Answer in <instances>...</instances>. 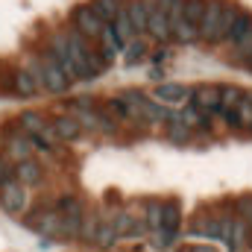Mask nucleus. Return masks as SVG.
Here are the masks:
<instances>
[{"instance_id": "nucleus-23", "label": "nucleus", "mask_w": 252, "mask_h": 252, "mask_svg": "<svg viewBox=\"0 0 252 252\" xmlns=\"http://www.w3.org/2000/svg\"><path fill=\"white\" fill-rule=\"evenodd\" d=\"M118 241H121V238H118V232L112 229V223H100L97 232H94V241H91V244H97V247H103V250H112Z\"/></svg>"}, {"instance_id": "nucleus-4", "label": "nucleus", "mask_w": 252, "mask_h": 252, "mask_svg": "<svg viewBox=\"0 0 252 252\" xmlns=\"http://www.w3.org/2000/svg\"><path fill=\"white\" fill-rule=\"evenodd\" d=\"M70 118L82 126V132H106V135H118V124H115L103 109H73Z\"/></svg>"}, {"instance_id": "nucleus-11", "label": "nucleus", "mask_w": 252, "mask_h": 252, "mask_svg": "<svg viewBox=\"0 0 252 252\" xmlns=\"http://www.w3.org/2000/svg\"><path fill=\"white\" fill-rule=\"evenodd\" d=\"M144 3H147V32L153 38H158V41H170L173 35H170V27H167L164 12L156 6V0H144Z\"/></svg>"}, {"instance_id": "nucleus-20", "label": "nucleus", "mask_w": 252, "mask_h": 252, "mask_svg": "<svg viewBox=\"0 0 252 252\" xmlns=\"http://www.w3.org/2000/svg\"><path fill=\"white\" fill-rule=\"evenodd\" d=\"M115 124H132L135 118H132V112H129V106H126L121 97H112V100H106V109H103Z\"/></svg>"}, {"instance_id": "nucleus-25", "label": "nucleus", "mask_w": 252, "mask_h": 252, "mask_svg": "<svg viewBox=\"0 0 252 252\" xmlns=\"http://www.w3.org/2000/svg\"><path fill=\"white\" fill-rule=\"evenodd\" d=\"M91 9H94L106 24H112L115 15H118V9H121V0H91Z\"/></svg>"}, {"instance_id": "nucleus-22", "label": "nucleus", "mask_w": 252, "mask_h": 252, "mask_svg": "<svg viewBox=\"0 0 252 252\" xmlns=\"http://www.w3.org/2000/svg\"><path fill=\"white\" fill-rule=\"evenodd\" d=\"M202 9H205V0H182V18H185V24H190L196 30L199 27V18H202Z\"/></svg>"}, {"instance_id": "nucleus-32", "label": "nucleus", "mask_w": 252, "mask_h": 252, "mask_svg": "<svg viewBox=\"0 0 252 252\" xmlns=\"http://www.w3.org/2000/svg\"><path fill=\"white\" fill-rule=\"evenodd\" d=\"M179 252H217L214 247H182Z\"/></svg>"}, {"instance_id": "nucleus-33", "label": "nucleus", "mask_w": 252, "mask_h": 252, "mask_svg": "<svg viewBox=\"0 0 252 252\" xmlns=\"http://www.w3.org/2000/svg\"><path fill=\"white\" fill-rule=\"evenodd\" d=\"M247 62H250V64H252V56H250V59H247Z\"/></svg>"}, {"instance_id": "nucleus-31", "label": "nucleus", "mask_w": 252, "mask_h": 252, "mask_svg": "<svg viewBox=\"0 0 252 252\" xmlns=\"http://www.w3.org/2000/svg\"><path fill=\"white\" fill-rule=\"evenodd\" d=\"M9 179H12V164H9V158H0V185Z\"/></svg>"}, {"instance_id": "nucleus-26", "label": "nucleus", "mask_w": 252, "mask_h": 252, "mask_svg": "<svg viewBox=\"0 0 252 252\" xmlns=\"http://www.w3.org/2000/svg\"><path fill=\"white\" fill-rule=\"evenodd\" d=\"M56 211H59V214H82L85 208H82V199H79V196L64 193V196L56 199Z\"/></svg>"}, {"instance_id": "nucleus-15", "label": "nucleus", "mask_w": 252, "mask_h": 252, "mask_svg": "<svg viewBox=\"0 0 252 252\" xmlns=\"http://www.w3.org/2000/svg\"><path fill=\"white\" fill-rule=\"evenodd\" d=\"M53 132H56L59 141H79V138H82V126L76 124L70 115L56 118V121H53Z\"/></svg>"}, {"instance_id": "nucleus-8", "label": "nucleus", "mask_w": 252, "mask_h": 252, "mask_svg": "<svg viewBox=\"0 0 252 252\" xmlns=\"http://www.w3.org/2000/svg\"><path fill=\"white\" fill-rule=\"evenodd\" d=\"M12 179L21 182L24 188H38L41 179H44V170H41V161L32 156V158H24V161H15L12 164Z\"/></svg>"}, {"instance_id": "nucleus-10", "label": "nucleus", "mask_w": 252, "mask_h": 252, "mask_svg": "<svg viewBox=\"0 0 252 252\" xmlns=\"http://www.w3.org/2000/svg\"><path fill=\"white\" fill-rule=\"evenodd\" d=\"M223 6H226L223 0H205L202 18H199V27H196L199 38H205V41L214 38V30H217V21H220V15H223Z\"/></svg>"}, {"instance_id": "nucleus-7", "label": "nucleus", "mask_w": 252, "mask_h": 252, "mask_svg": "<svg viewBox=\"0 0 252 252\" xmlns=\"http://www.w3.org/2000/svg\"><path fill=\"white\" fill-rule=\"evenodd\" d=\"M27 226L44 238H62V214L56 208H38L32 217H27Z\"/></svg>"}, {"instance_id": "nucleus-6", "label": "nucleus", "mask_w": 252, "mask_h": 252, "mask_svg": "<svg viewBox=\"0 0 252 252\" xmlns=\"http://www.w3.org/2000/svg\"><path fill=\"white\" fill-rule=\"evenodd\" d=\"M0 205H3L6 214H24L27 205H30V190L24 188L21 182L9 179V182L0 185Z\"/></svg>"}, {"instance_id": "nucleus-29", "label": "nucleus", "mask_w": 252, "mask_h": 252, "mask_svg": "<svg viewBox=\"0 0 252 252\" xmlns=\"http://www.w3.org/2000/svg\"><path fill=\"white\" fill-rule=\"evenodd\" d=\"M167 135H170V138H176V141H188L190 129H185V126L176 124V121H170V124H167Z\"/></svg>"}, {"instance_id": "nucleus-2", "label": "nucleus", "mask_w": 252, "mask_h": 252, "mask_svg": "<svg viewBox=\"0 0 252 252\" xmlns=\"http://www.w3.org/2000/svg\"><path fill=\"white\" fill-rule=\"evenodd\" d=\"M18 129L32 141L35 153H53L56 144H59V138L53 132V124H47L38 112H21L18 115Z\"/></svg>"}, {"instance_id": "nucleus-17", "label": "nucleus", "mask_w": 252, "mask_h": 252, "mask_svg": "<svg viewBox=\"0 0 252 252\" xmlns=\"http://www.w3.org/2000/svg\"><path fill=\"white\" fill-rule=\"evenodd\" d=\"M241 18V12L232 6V3H226L223 6V15H220V21H217V30H214V44H220V41H226V35H229V30H232V24Z\"/></svg>"}, {"instance_id": "nucleus-30", "label": "nucleus", "mask_w": 252, "mask_h": 252, "mask_svg": "<svg viewBox=\"0 0 252 252\" xmlns=\"http://www.w3.org/2000/svg\"><path fill=\"white\" fill-rule=\"evenodd\" d=\"M238 211H241V220L252 229V196H244V199H241V208H238Z\"/></svg>"}, {"instance_id": "nucleus-12", "label": "nucleus", "mask_w": 252, "mask_h": 252, "mask_svg": "<svg viewBox=\"0 0 252 252\" xmlns=\"http://www.w3.org/2000/svg\"><path fill=\"white\" fill-rule=\"evenodd\" d=\"M6 156H9L12 161H24V158H32V156H35V147H32V141H30L21 129H15V132H9V138H6Z\"/></svg>"}, {"instance_id": "nucleus-16", "label": "nucleus", "mask_w": 252, "mask_h": 252, "mask_svg": "<svg viewBox=\"0 0 252 252\" xmlns=\"http://www.w3.org/2000/svg\"><path fill=\"white\" fill-rule=\"evenodd\" d=\"M12 85H15V91H18L21 97H32V94H38V85H35L32 73H30L24 64L15 67V73H12Z\"/></svg>"}, {"instance_id": "nucleus-27", "label": "nucleus", "mask_w": 252, "mask_h": 252, "mask_svg": "<svg viewBox=\"0 0 252 252\" xmlns=\"http://www.w3.org/2000/svg\"><path fill=\"white\" fill-rule=\"evenodd\" d=\"M232 50H235V59H244V62H247V59L252 56V21L247 24V30H244V35L238 38V44H235Z\"/></svg>"}, {"instance_id": "nucleus-18", "label": "nucleus", "mask_w": 252, "mask_h": 252, "mask_svg": "<svg viewBox=\"0 0 252 252\" xmlns=\"http://www.w3.org/2000/svg\"><path fill=\"white\" fill-rule=\"evenodd\" d=\"M112 30H115V35H118L121 47H126V44L135 38V30H132V24H129V15H126L124 3H121V9H118V15H115V21H112Z\"/></svg>"}, {"instance_id": "nucleus-21", "label": "nucleus", "mask_w": 252, "mask_h": 252, "mask_svg": "<svg viewBox=\"0 0 252 252\" xmlns=\"http://www.w3.org/2000/svg\"><path fill=\"white\" fill-rule=\"evenodd\" d=\"M232 112L238 118V129L252 132V94H241V100H238V106Z\"/></svg>"}, {"instance_id": "nucleus-19", "label": "nucleus", "mask_w": 252, "mask_h": 252, "mask_svg": "<svg viewBox=\"0 0 252 252\" xmlns=\"http://www.w3.org/2000/svg\"><path fill=\"white\" fill-rule=\"evenodd\" d=\"M100 53L106 56V62H112L115 56H118V50H121V41H118V35H115V30H112V24H103V32H100Z\"/></svg>"}, {"instance_id": "nucleus-1", "label": "nucleus", "mask_w": 252, "mask_h": 252, "mask_svg": "<svg viewBox=\"0 0 252 252\" xmlns=\"http://www.w3.org/2000/svg\"><path fill=\"white\" fill-rule=\"evenodd\" d=\"M30 73H32V79H35V85L38 88H44V91H50V94H64L67 88H70V82L64 79V73L59 70V62H56V53L47 47L38 59H32V62L24 64Z\"/></svg>"}, {"instance_id": "nucleus-28", "label": "nucleus", "mask_w": 252, "mask_h": 252, "mask_svg": "<svg viewBox=\"0 0 252 252\" xmlns=\"http://www.w3.org/2000/svg\"><path fill=\"white\" fill-rule=\"evenodd\" d=\"M147 226H150V235H158V229H161V202H150V208H147Z\"/></svg>"}, {"instance_id": "nucleus-5", "label": "nucleus", "mask_w": 252, "mask_h": 252, "mask_svg": "<svg viewBox=\"0 0 252 252\" xmlns=\"http://www.w3.org/2000/svg\"><path fill=\"white\" fill-rule=\"evenodd\" d=\"M70 18H73V30H76L82 38H88V41L100 38V32H103V24H106V21L91 9V3H88V6H76Z\"/></svg>"}, {"instance_id": "nucleus-14", "label": "nucleus", "mask_w": 252, "mask_h": 252, "mask_svg": "<svg viewBox=\"0 0 252 252\" xmlns=\"http://www.w3.org/2000/svg\"><path fill=\"white\" fill-rule=\"evenodd\" d=\"M190 97H193V106H196V109H202V112H217L220 88H214V85H202V88L190 91Z\"/></svg>"}, {"instance_id": "nucleus-3", "label": "nucleus", "mask_w": 252, "mask_h": 252, "mask_svg": "<svg viewBox=\"0 0 252 252\" xmlns=\"http://www.w3.org/2000/svg\"><path fill=\"white\" fill-rule=\"evenodd\" d=\"M121 100L129 106V112H132L135 121H144V124H150V126L167 124V118H170V112H173V109H167V106L150 100V97L141 94V91H124Z\"/></svg>"}, {"instance_id": "nucleus-9", "label": "nucleus", "mask_w": 252, "mask_h": 252, "mask_svg": "<svg viewBox=\"0 0 252 252\" xmlns=\"http://www.w3.org/2000/svg\"><path fill=\"white\" fill-rule=\"evenodd\" d=\"M153 100L156 103H167V106H182L185 100H190V88L182 82H161L153 88Z\"/></svg>"}, {"instance_id": "nucleus-13", "label": "nucleus", "mask_w": 252, "mask_h": 252, "mask_svg": "<svg viewBox=\"0 0 252 252\" xmlns=\"http://www.w3.org/2000/svg\"><path fill=\"white\" fill-rule=\"evenodd\" d=\"M124 9H126V15H129L132 30H135V38H141L147 32V3L144 0H126Z\"/></svg>"}, {"instance_id": "nucleus-24", "label": "nucleus", "mask_w": 252, "mask_h": 252, "mask_svg": "<svg viewBox=\"0 0 252 252\" xmlns=\"http://www.w3.org/2000/svg\"><path fill=\"white\" fill-rule=\"evenodd\" d=\"M241 94H244V91H241V88H232V85H229V88H220V103H217V112H220V115L232 112V109L238 106Z\"/></svg>"}]
</instances>
